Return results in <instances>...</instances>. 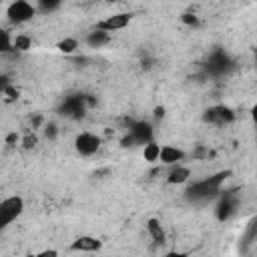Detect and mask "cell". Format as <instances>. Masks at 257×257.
Masks as SVG:
<instances>
[{"instance_id":"cell-1","label":"cell","mask_w":257,"mask_h":257,"mask_svg":"<svg viewBox=\"0 0 257 257\" xmlns=\"http://www.w3.org/2000/svg\"><path fill=\"white\" fill-rule=\"evenodd\" d=\"M24 213V199L20 195H10L0 201V233L8 229Z\"/></svg>"},{"instance_id":"cell-2","label":"cell","mask_w":257,"mask_h":257,"mask_svg":"<svg viewBox=\"0 0 257 257\" xmlns=\"http://www.w3.org/2000/svg\"><path fill=\"white\" fill-rule=\"evenodd\" d=\"M36 16V6L28 0H12L6 8V18L12 24H26Z\"/></svg>"},{"instance_id":"cell-3","label":"cell","mask_w":257,"mask_h":257,"mask_svg":"<svg viewBox=\"0 0 257 257\" xmlns=\"http://www.w3.org/2000/svg\"><path fill=\"white\" fill-rule=\"evenodd\" d=\"M100 137L94 135V133H88V131H82L74 137V151L80 155V157H92L100 151Z\"/></svg>"},{"instance_id":"cell-4","label":"cell","mask_w":257,"mask_h":257,"mask_svg":"<svg viewBox=\"0 0 257 257\" xmlns=\"http://www.w3.org/2000/svg\"><path fill=\"white\" fill-rule=\"evenodd\" d=\"M131 20H133V14H128V12H116V14H110V16H106V18H102L100 22H96L94 28L112 34V32H116V30L126 28V26L131 24Z\"/></svg>"},{"instance_id":"cell-5","label":"cell","mask_w":257,"mask_h":257,"mask_svg":"<svg viewBox=\"0 0 257 257\" xmlns=\"http://www.w3.org/2000/svg\"><path fill=\"white\" fill-rule=\"evenodd\" d=\"M223 179H225V173H221V175H217V177H213V179H209V181H203V183L191 187V189H189V195H191L193 199H197V197H199V199H207V197H211L213 193L219 191V185H221Z\"/></svg>"},{"instance_id":"cell-6","label":"cell","mask_w":257,"mask_h":257,"mask_svg":"<svg viewBox=\"0 0 257 257\" xmlns=\"http://www.w3.org/2000/svg\"><path fill=\"white\" fill-rule=\"evenodd\" d=\"M102 249V241L92 235H80L70 243V251H82V253H94Z\"/></svg>"},{"instance_id":"cell-7","label":"cell","mask_w":257,"mask_h":257,"mask_svg":"<svg viewBox=\"0 0 257 257\" xmlns=\"http://www.w3.org/2000/svg\"><path fill=\"white\" fill-rule=\"evenodd\" d=\"M185 151L179 149V147H173V145H163L161 147V153H159V163L171 167V165H177V163H183L185 161Z\"/></svg>"},{"instance_id":"cell-8","label":"cell","mask_w":257,"mask_h":257,"mask_svg":"<svg viewBox=\"0 0 257 257\" xmlns=\"http://www.w3.org/2000/svg\"><path fill=\"white\" fill-rule=\"evenodd\" d=\"M191 177V169L185 167L183 163H177V165H171V171L167 175V183L169 185H183L187 183Z\"/></svg>"},{"instance_id":"cell-9","label":"cell","mask_w":257,"mask_h":257,"mask_svg":"<svg viewBox=\"0 0 257 257\" xmlns=\"http://www.w3.org/2000/svg\"><path fill=\"white\" fill-rule=\"evenodd\" d=\"M108 40H110V34L104 32V30H98V28H92V30L86 34V38H84V42H86L90 48H100V46L108 44Z\"/></svg>"},{"instance_id":"cell-10","label":"cell","mask_w":257,"mask_h":257,"mask_svg":"<svg viewBox=\"0 0 257 257\" xmlns=\"http://www.w3.org/2000/svg\"><path fill=\"white\" fill-rule=\"evenodd\" d=\"M147 231H149V235H151V239L155 243H165V229H163V225H161L159 219L151 217L147 221Z\"/></svg>"},{"instance_id":"cell-11","label":"cell","mask_w":257,"mask_h":257,"mask_svg":"<svg viewBox=\"0 0 257 257\" xmlns=\"http://www.w3.org/2000/svg\"><path fill=\"white\" fill-rule=\"evenodd\" d=\"M159 153H161V145L155 143L153 139L147 141V143H143V159L147 163H157L159 161Z\"/></svg>"},{"instance_id":"cell-12","label":"cell","mask_w":257,"mask_h":257,"mask_svg":"<svg viewBox=\"0 0 257 257\" xmlns=\"http://www.w3.org/2000/svg\"><path fill=\"white\" fill-rule=\"evenodd\" d=\"M12 48H14V52H26L32 48V38L28 34H16L12 38Z\"/></svg>"},{"instance_id":"cell-13","label":"cell","mask_w":257,"mask_h":257,"mask_svg":"<svg viewBox=\"0 0 257 257\" xmlns=\"http://www.w3.org/2000/svg\"><path fill=\"white\" fill-rule=\"evenodd\" d=\"M10 52H14V48H12V36H10V32L6 28L0 26V54H10Z\"/></svg>"},{"instance_id":"cell-14","label":"cell","mask_w":257,"mask_h":257,"mask_svg":"<svg viewBox=\"0 0 257 257\" xmlns=\"http://www.w3.org/2000/svg\"><path fill=\"white\" fill-rule=\"evenodd\" d=\"M56 48H58L60 52H64V54H72V52L78 48V40H76V38H72V36H68V38L60 40V42L56 44Z\"/></svg>"},{"instance_id":"cell-15","label":"cell","mask_w":257,"mask_h":257,"mask_svg":"<svg viewBox=\"0 0 257 257\" xmlns=\"http://www.w3.org/2000/svg\"><path fill=\"white\" fill-rule=\"evenodd\" d=\"M233 207H235L233 201L225 197V199L221 201V205H219V217H221V219H227V217L233 213Z\"/></svg>"},{"instance_id":"cell-16","label":"cell","mask_w":257,"mask_h":257,"mask_svg":"<svg viewBox=\"0 0 257 257\" xmlns=\"http://www.w3.org/2000/svg\"><path fill=\"white\" fill-rule=\"evenodd\" d=\"M60 2H62V0H38V6H40V10L50 12V10L58 8V6H60Z\"/></svg>"},{"instance_id":"cell-17","label":"cell","mask_w":257,"mask_h":257,"mask_svg":"<svg viewBox=\"0 0 257 257\" xmlns=\"http://www.w3.org/2000/svg\"><path fill=\"white\" fill-rule=\"evenodd\" d=\"M183 20L189 22V24H197V18H195L193 14H183Z\"/></svg>"},{"instance_id":"cell-18","label":"cell","mask_w":257,"mask_h":257,"mask_svg":"<svg viewBox=\"0 0 257 257\" xmlns=\"http://www.w3.org/2000/svg\"><path fill=\"white\" fill-rule=\"evenodd\" d=\"M46 137H54V133H56V126L54 124H46Z\"/></svg>"},{"instance_id":"cell-19","label":"cell","mask_w":257,"mask_h":257,"mask_svg":"<svg viewBox=\"0 0 257 257\" xmlns=\"http://www.w3.org/2000/svg\"><path fill=\"white\" fill-rule=\"evenodd\" d=\"M8 86V78L6 76H0V90H4Z\"/></svg>"},{"instance_id":"cell-20","label":"cell","mask_w":257,"mask_h":257,"mask_svg":"<svg viewBox=\"0 0 257 257\" xmlns=\"http://www.w3.org/2000/svg\"><path fill=\"white\" fill-rule=\"evenodd\" d=\"M155 116H157V118H163V116H165V110H163V108H157V110H155Z\"/></svg>"}]
</instances>
